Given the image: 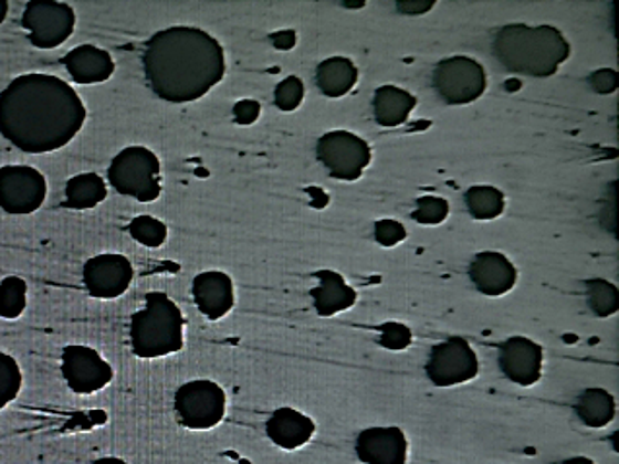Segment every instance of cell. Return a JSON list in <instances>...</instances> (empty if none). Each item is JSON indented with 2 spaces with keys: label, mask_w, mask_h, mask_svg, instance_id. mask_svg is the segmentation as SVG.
<instances>
[{
  "label": "cell",
  "mask_w": 619,
  "mask_h": 464,
  "mask_svg": "<svg viewBox=\"0 0 619 464\" xmlns=\"http://www.w3.org/2000/svg\"><path fill=\"white\" fill-rule=\"evenodd\" d=\"M588 305L598 317H611L618 313V288L602 278L585 282Z\"/></svg>",
  "instance_id": "obj_27"
},
{
  "label": "cell",
  "mask_w": 619,
  "mask_h": 464,
  "mask_svg": "<svg viewBox=\"0 0 619 464\" xmlns=\"http://www.w3.org/2000/svg\"><path fill=\"white\" fill-rule=\"evenodd\" d=\"M577 416L580 418L583 424L592 430L606 428L616 418L613 394L600 387L587 389L580 394L579 402H577Z\"/></svg>",
  "instance_id": "obj_23"
},
{
  "label": "cell",
  "mask_w": 619,
  "mask_h": 464,
  "mask_svg": "<svg viewBox=\"0 0 619 464\" xmlns=\"http://www.w3.org/2000/svg\"><path fill=\"white\" fill-rule=\"evenodd\" d=\"M413 222L423 225L443 224L449 218V202L443 197H421L413 210Z\"/></svg>",
  "instance_id": "obj_30"
},
{
  "label": "cell",
  "mask_w": 619,
  "mask_h": 464,
  "mask_svg": "<svg viewBox=\"0 0 619 464\" xmlns=\"http://www.w3.org/2000/svg\"><path fill=\"white\" fill-rule=\"evenodd\" d=\"M228 410V399L220 384L214 381H191L179 387L175 392V412L179 416V422L187 430H212L218 424H222Z\"/></svg>",
  "instance_id": "obj_6"
},
{
  "label": "cell",
  "mask_w": 619,
  "mask_h": 464,
  "mask_svg": "<svg viewBox=\"0 0 619 464\" xmlns=\"http://www.w3.org/2000/svg\"><path fill=\"white\" fill-rule=\"evenodd\" d=\"M86 105L51 74H24L0 94V135L25 154L61 150L86 123Z\"/></svg>",
  "instance_id": "obj_1"
},
{
  "label": "cell",
  "mask_w": 619,
  "mask_h": 464,
  "mask_svg": "<svg viewBox=\"0 0 619 464\" xmlns=\"http://www.w3.org/2000/svg\"><path fill=\"white\" fill-rule=\"evenodd\" d=\"M66 71L76 84H99L109 81L115 73L113 56L96 45H80L63 59Z\"/></svg>",
  "instance_id": "obj_19"
},
{
  "label": "cell",
  "mask_w": 619,
  "mask_h": 464,
  "mask_svg": "<svg viewBox=\"0 0 619 464\" xmlns=\"http://www.w3.org/2000/svg\"><path fill=\"white\" fill-rule=\"evenodd\" d=\"M144 74L156 96L189 104L223 81L225 55L220 41L200 28H167L146 43Z\"/></svg>",
  "instance_id": "obj_2"
},
{
  "label": "cell",
  "mask_w": 619,
  "mask_h": 464,
  "mask_svg": "<svg viewBox=\"0 0 619 464\" xmlns=\"http://www.w3.org/2000/svg\"><path fill=\"white\" fill-rule=\"evenodd\" d=\"M318 278V286L311 289V297L315 304V312L321 317H334L342 312L352 309L358 302L356 289L344 281V276L334 271H318L315 274Z\"/></svg>",
  "instance_id": "obj_20"
},
{
  "label": "cell",
  "mask_w": 619,
  "mask_h": 464,
  "mask_svg": "<svg viewBox=\"0 0 619 464\" xmlns=\"http://www.w3.org/2000/svg\"><path fill=\"white\" fill-rule=\"evenodd\" d=\"M28 305V284L24 278L9 276L0 282V317L18 319Z\"/></svg>",
  "instance_id": "obj_26"
},
{
  "label": "cell",
  "mask_w": 619,
  "mask_h": 464,
  "mask_svg": "<svg viewBox=\"0 0 619 464\" xmlns=\"http://www.w3.org/2000/svg\"><path fill=\"white\" fill-rule=\"evenodd\" d=\"M470 281L476 286L480 294L487 297H500L515 288L518 281L515 264L507 256L484 251L474 256L470 264Z\"/></svg>",
  "instance_id": "obj_16"
},
{
  "label": "cell",
  "mask_w": 619,
  "mask_h": 464,
  "mask_svg": "<svg viewBox=\"0 0 619 464\" xmlns=\"http://www.w3.org/2000/svg\"><path fill=\"white\" fill-rule=\"evenodd\" d=\"M371 146L348 130H331L318 138V161L334 179L358 181L371 164Z\"/></svg>",
  "instance_id": "obj_7"
},
{
  "label": "cell",
  "mask_w": 619,
  "mask_h": 464,
  "mask_svg": "<svg viewBox=\"0 0 619 464\" xmlns=\"http://www.w3.org/2000/svg\"><path fill=\"white\" fill-rule=\"evenodd\" d=\"M96 464H128L123 461V458H117V456H105V458H99Z\"/></svg>",
  "instance_id": "obj_39"
},
{
  "label": "cell",
  "mask_w": 619,
  "mask_h": 464,
  "mask_svg": "<svg viewBox=\"0 0 619 464\" xmlns=\"http://www.w3.org/2000/svg\"><path fill=\"white\" fill-rule=\"evenodd\" d=\"M590 84H592V88H595L598 94H613L616 88H618V73H616V71H608V68L596 71V73L590 76Z\"/></svg>",
  "instance_id": "obj_35"
},
{
  "label": "cell",
  "mask_w": 619,
  "mask_h": 464,
  "mask_svg": "<svg viewBox=\"0 0 619 464\" xmlns=\"http://www.w3.org/2000/svg\"><path fill=\"white\" fill-rule=\"evenodd\" d=\"M317 86L326 97H344L358 84V66L346 56L326 59L317 66Z\"/></svg>",
  "instance_id": "obj_22"
},
{
  "label": "cell",
  "mask_w": 619,
  "mask_h": 464,
  "mask_svg": "<svg viewBox=\"0 0 619 464\" xmlns=\"http://www.w3.org/2000/svg\"><path fill=\"white\" fill-rule=\"evenodd\" d=\"M233 117L239 125H253L261 117V104L254 99H241L233 107Z\"/></svg>",
  "instance_id": "obj_34"
},
{
  "label": "cell",
  "mask_w": 619,
  "mask_h": 464,
  "mask_svg": "<svg viewBox=\"0 0 619 464\" xmlns=\"http://www.w3.org/2000/svg\"><path fill=\"white\" fill-rule=\"evenodd\" d=\"M66 207L74 210L96 209L107 199V184L97 173H80L66 183Z\"/></svg>",
  "instance_id": "obj_24"
},
{
  "label": "cell",
  "mask_w": 619,
  "mask_h": 464,
  "mask_svg": "<svg viewBox=\"0 0 619 464\" xmlns=\"http://www.w3.org/2000/svg\"><path fill=\"white\" fill-rule=\"evenodd\" d=\"M418 99L410 92L397 86H381L374 97L375 120L381 127H400L410 119Z\"/></svg>",
  "instance_id": "obj_21"
},
{
  "label": "cell",
  "mask_w": 619,
  "mask_h": 464,
  "mask_svg": "<svg viewBox=\"0 0 619 464\" xmlns=\"http://www.w3.org/2000/svg\"><path fill=\"white\" fill-rule=\"evenodd\" d=\"M130 346L143 360L166 358L185 346V319L179 305L164 292L146 294V305L130 319Z\"/></svg>",
  "instance_id": "obj_4"
},
{
  "label": "cell",
  "mask_w": 619,
  "mask_h": 464,
  "mask_svg": "<svg viewBox=\"0 0 619 464\" xmlns=\"http://www.w3.org/2000/svg\"><path fill=\"white\" fill-rule=\"evenodd\" d=\"M135 278L133 263L125 255H97L84 264V286L97 299H115L127 292Z\"/></svg>",
  "instance_id": "obj_13"
},
{
  "label": "cell",
  "mask_w": 619,
  "mask_h": 464,
  "mask_svg": "<svg viewBox=\"0 0 619 464\" xmlns=\"http://www.w3.org/2000/svg\"><path fill=\"white\" fill-rule=\"evenodd\" d=\"M406 228L395 220H379L375 224V240L382 247H395L398 243L406 240Z\"/></svg>",
  "instance_id": "obj_33"
},
{
  "label": "cell",
  "mask_w": 619,
  "mask_h": 464,
  "mask_svg": "<svg viewBox=\"0 0 619 464\" xmlns=\"http://www.w3.org/2000/svg\"><path fill=\"white\" fill-rule=\"evenodd\" d=\"M567 464H595V461H590V458H587V456H577V458L567 461Z\"/></svg>",
  "instance_id": "obj_40"
},
{
  "label": "cell",
  "mask_w": 619,
  "mask_h": 464,
  "mask_svg": "<svg viewBox=\"0 0 619 464\" xmlns=\"http://www.w3.org/2000/svg\"><path fill=\"white\" fill-rule=\"evenodd\" d=\"M433 88L449 105H464L484 96L487 76L484 66L470 56H451L437 64Z\"/></svg>",
  "instance_id": "obj_8"
},
{
  "label": "cell",
  "mask_w": 619,
  "mask_h": 464,
  "mask_svg": "<svg viewBox=\"0 0 619 464\" xmlns=\"http://www.w3.org/2000/svg\"><path fill=\"white\" fill-rule=\"evenodd\" d=\"M433 7H436V0H406V2L402 0V2H397L398 12L408 14V17H420Z\"/></svg>",
  "instance_id": "obj_36"
},
{
  "label": "cell",
  "mask_w": 619,
  "mask_h": 464,
  "mask_svg": "<svg viewBox=\"0 0 619 464\" xmlns=\"http://www.w3.org/2000/svg\"><path fill=\"white\" fill-rule=\"evenodd\" d=\"M272 40H274V45L279 49H292L295 45V33L280 32L276 35H272Z\"/></svg>",
  "instance_id": "obj_37"
},
{
  "label": "cell",
  "mask_w": 619,
  "mask_h": 464,
  "mask_svg": "<svg viewBox=\"0 0 619 464\" xmlns=\"http://www.w3.org/2000/svg\"><path fill=\"white\" fill-rule=\"evenodd\" d=\"M107 177L115 191L138 202L158 201L161 194L158 156L144 146H130L117 154L107 169Z\"/></svg>",
  "instance_id": "obj_5"
},
{
  "label": "cell",
  "mask_w": 619,
  "mask_h": 464,
  "mask_svg": "<svg viewBox=\"0 0 619 464\" xmlns=\"http://www.w3.org/2000/svg\"><path fill=\"white\" fill-rule=\"evenodd\" d=\"M571 48L554 25L511 24L493 38V55L511 74L548 78L569 59Z\"/></svg>",
  "instance_id": "obj_3"
},
{
  "label": "cell",
  "mask_w": 619,
  "mask_h": 464,
  "mask_svg": "<svg viewBox=\"0 0 619 464\" xmlns=\"http://www.w3.org/2000/svg\"><path fill=\"white\" fill-rule=\"evenodd\" d=\"M22 389V371L9 354L0 352V410L17 401Z\"/></svg>",
  "instance_id": "obj_29"
},
{
  "label": "cell",
  "mask_w": 619,
  "mask_h": 464,
  "mask_svg": "<svg viewBox=\"0 0 619 464\" xmlns=\"http://www.w3.org/2000/svg\"><path fill=\"white\" fill-rule=\"evenodd\" d=\"M381 338L379 345L392 352H402L408 346L412 345V330L402 323H385L379 327Z\"/></svg>",
  "instance_id": "obj_32"
},
{
  "label": "cell",
  "mask_w": 619,
  "mask_h": 464,
  "mask_svg": "<svg viewBox=\"0 0 619 464\" xmlns=\"http://www.w3.org/2000/svg\"><path fill=\"white\" fill-rule=\"evenodd\" d=\"M305 97V86L302 78L287 76L286 81L280 82L274 92V104L280 112H295L303 104Z\"/></svg>",
  "instance_id": "obj_31"
},
{
  "label": "cell",
  "mask_w": 619,
  "mask_h": 464,
  "mask_svg": "<svg viewBox=\"0 0 619 464\" xmlns=\"http://www.w3.org/2000/svg\"><path fill=\"white\" fill-rule=\"evenodd\" d=\"M356 455L364 464L408 463V440L400 428H369L356 440Z\"/></svg>",
  "instance_id": "obj_15"
},
{
  "label": "cell",
  "mask_w": 619,
  "mask_h": 464,
  "mask_svg": "<svg viewBox=\"0 0 619 464\" xmlns=\"http://www.w3.org/2000/svg\"><path fill=\"white\" fill-rule=\"evenodd\" d=\"M61 371L64 381L76 394H94L113 381L112 363L90 346H66Z\"/></svg>",
  "instance_id": "obj_12"
},
{
  "label": "cell",
  "mask_w": 619,
  "mask_h": 464,
  "mask_svg": "<svg viewBox=\"0 0 619 464\" xmlns=\"http://www.w3.org/2000/svg\"><path fill=\"white\" fill-rule=\"evenodd\" d=\"M426 373L436 387H457L474 381L480 373V363L474 348L464 338L453 337L433 346Z\"/></svg>",
  "instance_id": "obj_11"
},
{
  "label": "cell",
  "mask_w": 619,
  "mask_h": 464,
  "mask_svg": "<svg viewBox=\"0 0 619 464\" xmlns=\"http://www.w3.org/2000/svg\"><path fill=\"white\" fill-rule=\"evenodd\" d=\"M317 432V425L307 414L294 409H279L266 422V435L276 447L297 451L305 447Z\"/></svg>",
  "instance_id": "obj_18"
},
{
  "label": "cell",
  "mask_w": 619,
  "mask_h": 464,
  "mask_svg": "<svg viewBox=\"0 0 619 464\" xmlns=\"http://www.w3.org/2000/svg\"><path fill=\"white\" fill-rule=\"evenodd\" d=\"M128 233L133 240L148 249L161 247L167 241V225L158 218L148 214L136 217L128 225Z\"/></svg>",
  "instance_id": "obj_28"
},
{
  "label": "cell",
  "mask_w": 619,
  "mask_h": 464,
  "mask_svg": "<svg viewBox=\"0 0 619 464\" xmlns=\"http://www.w3.org/2000/svg\"><path fill=\"white\" fill-rule=\"evenodd\" d=\"M9 17V0H0V24Z\"/></svg>",
  "instance_id": "obj_38"
},
{
  "label": "cell",
  "mask_w": 619,
  "mask_h": 464,
  "mask_svg": "<svg viewBox=\"0 0 619 464\" xmlns=\"http://www.w3.org/2000/svg\"><path fill=\"white\" fill-rule=\"evenodd\" d=\"M48 199V181L30 166L0 168V209L12 217H28Z\"/></svg>",
  "instance_id": "obj_10"
},
{
  "label": "cell",
  "mask_w": 619,
  "mask_h": 464,
  "mask_svg": "<svg viewBox=\"0 0 619 464\" xmlns=\"http://www.w3.org/2000/svg\"><path fill=\"white\" fill-rule=\"evenodd\" d=\"M22 25L33 48L55 49L71 38L76 14L71 4L55 0H32L25 4Z\"/></svg>",
  "instance_id": "obj_9"
},
{
  "label": "cell",
  "mask_w": 619,
  "mask_h": 464,
  "mask_svg": "<svg viewBox=\"0 0 619 464\" xmlns=\"http://www.w3.org/2000/svg\"><path fill=\"white\" fill-rule=\"evenodd\" d=\"M500 369L511 383L534 387L542 379L544 348L531 338H508L500 348Z\"/></svg>",
  "instance_id": "obj_14"
},
{
  "label": "cell",
  "mask_w": 619,
  "mask_h": 464,
  "mask_svg": "<svg viewBox=\"0 0 619 464\" xmlns=\"http://www.w3.org/2000/svg\"><path fill=\"white\" fill-rule=\"evenodd\" d=\"M464 201H466L470 214L476 220H495L505 210V194L490 184L470 187L464 194Z\"/></svg>",
  "instance_id": "obj_25"
},
{
  "label": "cell",
  "mask_w": 619,
  "mask_h": 464,
  "mask_svg": "<svg viewBox=\"0 0 619 464\" xmlns=\"http://www.w3.org/2000/svg\"><path fill=\"white\" fill-rule=\"evenodd\" d=\"M192 297L199 312L210 320H220L230 315L235 305L233 281L225 273L208 271L192 281Z\"/></svg>",
  "instance_id": "obj_17"
}]
</instances>
